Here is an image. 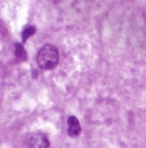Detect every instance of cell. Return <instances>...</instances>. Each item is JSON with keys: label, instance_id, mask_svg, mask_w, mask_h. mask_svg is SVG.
<instances>
[{"label": "cell", "instance_id": "6da1fadb", "mask_svg": "<svg viewBox=\"0 0 146 148\" xmlns=\"http://www.w3.org/2000/svg\"><path fill=\"white\" fill-rule=\"evenodd\" d=\"M36 62H38L39 67L44 70L53 69L59 62L58 49L52 45H44L38 51Z\"/></svg>", "mask_w": 146, "mask_h": 148}, {"label": "cell", "instance_id": "7a4b0ae2", "mask_svg": "<svg viewBox=\"0 0 146 148\" xmlns=\"http://www.w3.org/2000/svg\"><path fill=\"white\" fill-rule=\"evenodd\" d=\"M24 143L28 148H49L50 141L48 139L47 135L41 132L28 134L26 136Z\"/></svg>", "mask_w": 146, "mask_h": 148}, {"label": "cell", "instance_id": "3957f363", "mask_svg": "<svg viewBox=\"0 0 146 148\" xmlns=\"http://www.w3.org/2000/svg\"><path fill=\"white\" fill-rule=\"evenodd\" d=\"M81 133V125L79 123V119L74 116H70L68 118V134L70 137L75 138Z\"/></svg>", "mask_w": 146, "mask_h": 148}, {"label": "cell", "instance_id": "277c9868", "mask_svg": "<svg viewBox=\"0 0 146 148\" xmlns=\"http://www.w3.org/2000/svg\"><path fill=\"white\" fill-rule=\"evenodd\" d=\"M34 32H36V28H34L33 26H28V27H26L24 29L22 30V39H23V41H26L30 36L34 35Z\"/></svg>", "mask_w": 146, "mask_h": 148}, {"label": "cell", "instance_id": "5b68a950", "mask_svg": "<svg viewBox=\"0 0 146 148\" xmlns=\"http://www.w3.org/2000/svg\"><path fill=\"white\" fill-rule=\"evenodd\" d=\"M15 52H16V57L20 58L22 60H26V57H27V53L23 50V47H22L20 44H16L15 45Z\"/></svg>", "mask_w": 146, "mask_h": 148}]
</instances>
